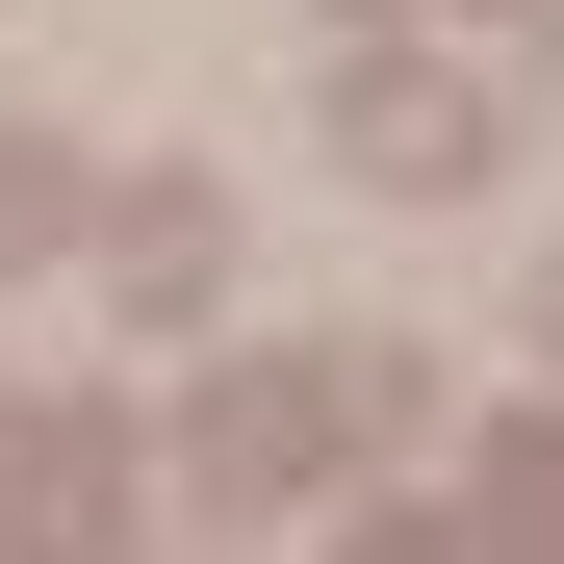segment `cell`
Returning a JSON list of instances; mask_svg holds the SVG:
<instances>
[{
    "label": "cell",
    "mask_w": 564,
    "mask_h": 564,
    "mask_svg": "<svg viewBox=\"0 0 564 564\" xmlns=\"http://www.w3.org/2000/svg\"><path fill=\"white\" fill-rule=\"evenodd\" d=\"M386 411H411V359H257L206 462H231V488H334V462L386 436Z\"/></svg>",
    "instance_id": "obj_1"
},
{
    "label": "cell",
    "mask_w": 564,
    "mask_h": 564,
    "mask_svg": "<svg viewBox=\"0 0 564 564\" xmlns=\"http://www.w3.org/2000/svg\"><path fill=\"white\" fill-rule=\"evenodd\" d=\"M359 154H386V180H462L488 104H462V77H359Z\"/></svg>",
    "instance_id": "obj_2"
},
{
    "label": "cell",
    "mask_w": 564,
    "mask_h": 564,
    "mask_svg": "<svg viewBox=\"0 0 564 564\" xmlns=\"http://www.w3.org/2000/svg\"><path fill=\"white\" fill-rule=\"evenodd\" d=\"M77 231V154H0V257H52Z\"/></svg>",
    "instance_id": "obj_3"
},
{
    "label": "cell",
    "mask_w": 564,
    "mask_h": 564,
    "mask_svg": "<svg viewBox=\"0 0 564 564\" xmlns=\"http://www.w3.org/2000/svg\"><path fill=\"white\" fill-rule=\"evenodd\" d=\"M539 334H564V282H539Z\"/></svg>",
    "instance_id": "obj_4"
}]
</instances>
